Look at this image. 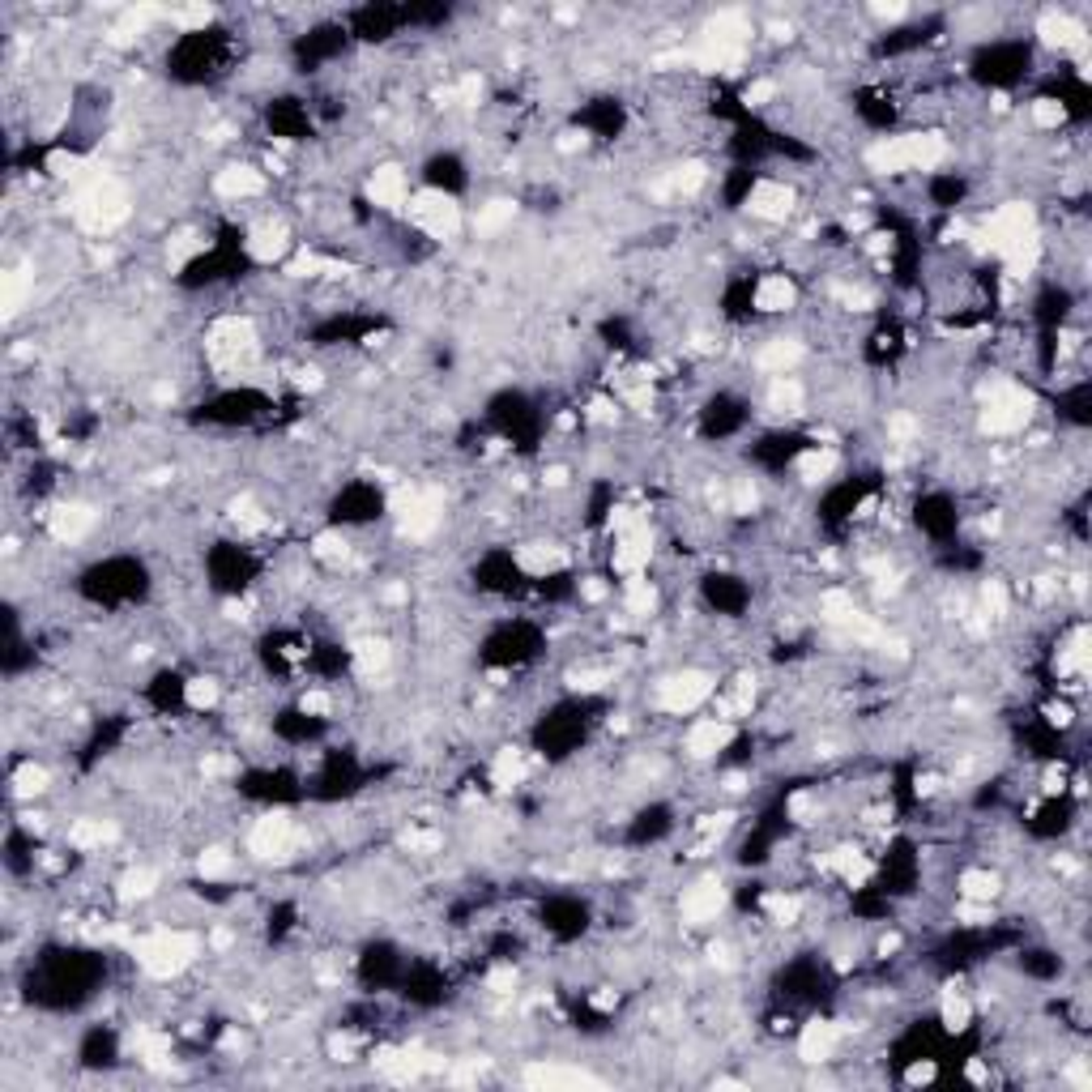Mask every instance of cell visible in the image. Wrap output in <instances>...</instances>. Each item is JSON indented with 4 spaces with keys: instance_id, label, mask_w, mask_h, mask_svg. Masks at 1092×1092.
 <instances>
[{
    "instance_id": "50",
    "label": "cell",
    "mask_w": 1092,
    "mask_h": 1092,
    "mask_svg": "<svg viewBox=\"0 0 1092 1092\" xmlns=\"http://www.w3.org/2000/svg\"><path fill=\"white\" fill-rule=\"evenodd\" d=\"M453 95H456V103H465V107H474L482 98V78L478 73H465L461 81L453 86Z\"/></svg>"
},
{
    "instance_id": "32",
    "label": "cell",
    "mask_w": 1092,
    "mask_h": 1092,
    "mask_svg": "<svg viewBox=\"0 0 1092 1092\" xmlns=\"http://www.w3.org/2000/svg\"><path fill=\"white\" fill-rule=\"evenodd\" d=\"M939 1020H943L947 1032H964L973 1024V1003L964 994H956V990H947L943 1003H939Z\"/></svg>"
},
{
    "instance_id": "26",
    "label": "cell",
    "mask_w": 1092,
    "mask_h": 1092,
    "mask_svg": "<svg viewBox=\"0 0 1092 1092\" xmlns=\"http://www.w3.org/2000/svg\"><path fill=\"white\" fill-rule=\"evenodd\" d=\"M802 405H807V388H802L794 376H773V385H768V410L802 414Z\"/></svg>"
},
{
    "instance_id": "30",
    "label": "cell",
    "mask_w": 1092,
    "mask_h": 1092,
    "mask_svg": "<svg viewBox=\"0 0 1092 1092\" xmlns=\"http://www.w3.org/2000/svg\"><path fill=\"white\" fill-rule=\"evenodd\" d=\"M653 606H657V589L649 585L645 577H628L623 581V611L628 615H653Z\"/></svg>"
},
{
    "instance_id": "55",
    "label": "cell",
    "mask_w": 1092,
    "mask_h": 1092,
    "mask_svg": "<svg viewBox=\"0 0 1092 1092\" xmlns=\"http://www.w3.org/2000/svg\"><path fill=\"white\" fill-rule=\"evenodd\" d=\"M487 990H491V994H512V990H516V973H512V969H495V973L487 977Z\"/></svg>"
},
{
    "instance_id": "53",
    "label": "cell",
    "mask_w": 1092,
    "mask_h": 1092,
    "mask_svg": "<svg viewBox=\"0 0 1092 1092\" xmlns=\"http://www.w3.org/2000/svg\"><path fill=\"white\" fill-rule=\"evenodd\" d=\"M299 708L308 717H329V708H333V700H329V691H303Z\"/></svg>"
},
{
    "instance_id": "56",
    "label": "cell",
    "mask_w": 1092,
    "mask_h": 1092,
    "mask_svg": "<svg viewBox=\"0 0 1092 1092\" xmlns=\"http://www.w3.org/2000/svg\"><path fill=\"white\" fill-rule=\"evenodd\" d=\"M402 845H405L410 853H419V850H436L439 836H436V832H405V836H402Z\"/></svg>"
},
{
    "instance_id": "18",
    "label": "cell",
    "mask_w": 1092,
    "mask_h": 1092,
    "mask_svg": "<svg viewBox=\"0 0 1092 1092\" xmlns=\"http://www.w3.org/2000/svg\"><path fill=\"white\" fill-rule=\"evenodd\" d=\"M1041 39H1046L1049 47H1058V52H1083V47H1088V30L1058 9H1049L1046 18H1041Z\"/></svg>"
},
{
    "instance_id": "20",
    "label": "cell",
    "mask_w": 1092,
    "mask_h": 1092,
    "mask_svg": "<svg viewBox=\"0 0 1092 1092\" xmlns=\"http://www.w3.org/2000/svg\"><path fill=\"white\" fill-rule=\"evenodd\" d=\"M214 188H218V197H231V201L260 197V192H265V175H260L257 167L235 163V167H223V171H218Z\"/></svg>"
},
{
    "instance_id": "3",
    "label": "cell",
    "mask_w": 1092,
    "mask_h": 1092,
    "mask_svg": "<svg viewBox=\"0 0 1092 1092\" xmlns=\"http://www.w3.org/2000/svg\"><path fill=\"white\" fill-rule=\"evenodd\" d=\"M206 354H209V363L223 371L248 367V363L257 359V329H252V320H243V316L218 320L206 337Z\"/></svg>"
},
{
    "instance_id": "60",
    "label": "cell",
    "mask_w": 1092,
    "mask_h": 1092,
    "mask_svg": "<svg viewBox=\"0 0 1092 1092\" xmlns=\"http://www.w3.org/2000/svg\"><path fill=\"white\" fill-rule=\"evenodd\" d=\"M585 598H594V602H602V598H606V585H602V581H585Z\"/></svg>"
},
{
    "instance_id": "35",
    "label": "cell",
    "mask_w": 1092,
    "mask_h": 1092,
    "mask_svg": "<svg viewBox=\"0 0 1092 1092\" xmlns=\"http://www.w3.org/2000/svg\"><path fill=\"white\" fill-rule=\"evenodd\" d=\"M385 666H388V645H385V640H359V645H354V671H359V674H367V679H371V674H380Z\"/></svg>"
},
{
    "instance_id": "40",
    "label": "cell",
    "mask_w": 1092,
    "mask_h": 1092,
    "mask_svg": "<svg viewBox=\"0 0 1092 1092\" xmlns=\"http://www.w3.org/2000/svg\"><path fill=\"white\" fill-rule=\"evenodd\" d=\"M312 555L325 564H342L346 555H350V542H346L342 533H316V538H312Z\"/></svg>"
},
{
    "instance_id": "37",
    "label": "cell",
    "mask_w": 1092,
    "mask_h": 1092,
    "mask_svg": "<svg viewBox=\"0 0 1092 1092\" xmlns=\"http://www.w3.org/2000/svg\"><path fill=\"white\" fill-rule=\"evenodd\" d=\"M184 705H188L192 713H209V708L218 705V683L214 679H188L184 683Z\"/></svg>"
},
{
    "instance_id": "10",
    "label": "cell",
    "mask_w": 1092,
    "mask_h": 1092,
    "mask_svg": "<svg viewBox=\"0 0 1092 1092\" xmlns=\"http://www.w3.org/2000/svg\"><path fill=\"white\" fill-rule=\"evenodd\" d=\"M725 884L722 879H700V884H691L688 892H683V922H691V926H705V922H713L717 913L725 909Z\"/></svg>"
},
{
    "instance_id": "43",
    "label": "cell",
    "mask_w": 1092,
    "mask_h": 1092,
    "mask_svg": "<svg viewBox=\"0 0 1092 1092\" xmlns=\"http://www.w3.org/2000/svg\"><path fill=\"white\" fill-rule=\"evenodd\" d=\"M231 516L243 525V529H265V525H269V516L260 512L252 495H240V499H235V504H231Z\"/></svg>"
},
{
    "instance_id": "8",
    "label": "cell",
    "mask_w": 1092,
    "mask_h": 1092,
    "mask_svg": "<svg viewBox=\"0 0 1092 1092\" xmlns=\"http://www.w3.org/2000/svg\"><path fill=\"white\" fill-rule=\"evenodd\" d=\"M708 696H713V674L705 671H679L657 683V705L666 713H696Z\"/></svg>"
},
{
    "instance_id": "46",
    "label": "cell",
    "mask_w": 1092,
    "mask_h": 1092,
    "mask_svg": "<svg viewBox=\"0 0 1092 1092\" xmlns=\"http://www.w3.org/2000/svg\"><path fill=\"white\" fill-rule=\"evenodd\" d=\"M981 615L986 619H1003L1007 615V589L998 581H986V589H981Z\"/></svg>"
},
{
    "instance_id": "17",
    "label": "cell",
    "mask_w": 1092,
    "mask_h": 1092,
    "mask_svg": "<svg viewBox=\"0 0 1092 1092\" xmlns=\"http://www.w3.org/2000/svg\"><path fill=\"white\" fill-rule=\"evenodd\" d=\"M747 35H751V22L743 18L739 9H722V13H717V18L705 27V44H708V47H725V52H743Z\"/></svg>"
},
{
    "instance_id": "13",
    "label": "cell",
    "mask_w": 1092,
    "mask_h": 1092,
    "mask_svg": "<svg viewBox=\"0 0 1092 1092\" xmlns=\"http://www.w3.org/2000/svg\"><path fill=\"white\" fill-rule=\"evenodd\" d=\"M747 209L756 218H764V223H785L794 209V188H785V184H777V180H760L756 188L747 192Z\"/></svg>"
},
{
    "instance_id": "28",
    "label": "cell",
    "mask_w": 1092,
    "mask_h": 1092,
    "mask_svg": "<svg viewBox=\"0 0 1092 1092\" xmlns=\"http://www.w3.org/2000/svg\"><path fill=\"white\" fill-rule=\"evenodd\" d=\"M512 218H516L512 201H487V206L478 209V218H474V231H478V235H499V231L512 226Z\"/></svg>"
},
{
    "instance_id": "58",
    "label": "cell",
    "mask_w": 1092,
    "mask_h": 1092,
    "mask_svg": "<svg viewBox=\"0 0 1092 1092\" xmlns=\"http://www.w3.org/2000/svg\"><path fill=\"white\" fill-rule=\"evenodd\" d=\"M870 13H875V18H887V22H896V18H904V5H901V0H892V5H875V9H870Z\"/></svg>"
},
{
    "instance_id": "7",
    "label": "cell",
    "mask_w": 1092,
    "mask_h": 1092,
    "mask_svg": "<svg viewBox=\"0 0 1092 1092\" xmlns=\"http://www.w3.org/2000/svg\"><path fill=\"white\" fill-rule=\"evenodd\" d=\"M295 845H299V832H295V819L286 815V811L260 815L248 832V850L257 853L260 862H286L295 853Z\"/></svg>"
},
{
    "instance_id": "33",
    "label": "cell",
    "mask_w": 1092,
    "mask_h": 1092,
    "mask_svg": "<svg viewBox=\"0 0 1092 1092\" xmlns=\"http://www.w3.org/2000/svg\"><path fill=\"white\" fill-rule=\"evenodd\" d=\"M960 896L964 901H994L998 896V875L994 870H964L960 875Z\"/></svg>"
},
{
    "instance_id": "54",
    "label": "cell",
    "mask_w": 1092,
    "mask_h": 1092,
    "mask_svg": "<svg viewBox=\"0 0 1092 1092\" xmlns=\"http://www.w3.org/2000/svg\"><path fill=\"white\" fill-rule=\"evenodd\" d=\"M743 98H747L751 107H764V103H773V98H777V81H751V86L743 90Z\"/></svg>"
},
{
    "instance_id": "38",
    "label": "cell",
    "mask_w": 1092,
    "mask_h": 1092,
    "mask_svg": "<svg viewBox=\"0 0 1092 1092\" xmlns=\"http://www.w3.org/2000/svg\"><path fill=\"white\" fill-rule=\"evenodd\" d=\"M764 909H768V918H773L777 926H794L798 913H802V901H798V896H785V892H768Z\"/></svg>"
},
{
    "instance_id": "5",
    "label": "cell",
    "mask_w": 1092,
    "mask_h": 1092,
    "mask_svg": "<svg viewBox=\"0 0 1092 1092\" xmlns=\"http://www.w3.org/2000/svg\"><path fill=\"white\" fill-rule=\"evenodd\" d=\"M393 512L405 538H431L444 521V495L431 487H410L393 499Z\"/></svg>"
},
{
    "instance_id": "15",
    "label": "cell",
    "mask_w": 1092,
    "mask_h": 1092,
    "mask_svg": "<svg viewBox=\"0 0 1092 1092\" xmlns=\"http://www.w3.org/2000/svg\"><path fill=\"white\" fill-rule=\"evenodd\" d=\"M516 568L538 577V581H546V577L568 568V551H564V546H551V542H529V546L516 551Z\"/></svg>"
},
{
    "instance_id": "59",
    "label": "cell",
    "mask_w": 1092,
    "mask_h": 1092,
    "mask_svg": "<svg viewBox=\"0 0 1092 1092\" xmlns=\"http://www.w3.org/2000/svg\"><path fill=\"white\" fill-rule=\"evenodd\" d=\"M1049 722H1054V725H1071V708H1066V705H1049Z\"/></svg>"
},
{
    "instance_id": "27",
    "label": "cell",
    "mask_w": 1092,
    "mask_h": 1092,
    "mask_svg": "<svg viewBox=\"0 0 1092 1092\" xmlns=\"http://www.w3.org/2000/svg\"><path fill=\"white\" fill-rule=\"evenodd\" d=\"M69 841L78 845V850H103V845L116 841V824L112 819H78V824L69 828Z\"/></svg>"
},
{
    "instance_id": "12",
    "label": "cell",
    "mask_w": 1092,
    "mask_h": 1092,
    "mask_svg": "<svg viewBox=\"0 0 1092 1092\" xmlns=\"http://www.w3.org/2000/svg\"><path fill=\"white\" fill-rule=\"evenodd\" d=\"M734 739V725L725 722V717H705V722H696L688 730V756L691 760H713L722 756L725 747H730Z\"/></svg>"
},
{
    "instance_id": "39",
    "label": "cell",
    "mask_w": 1092,
    "mask_h": 1092,
    "mask_svg": "<svg viewBox=\"0 0 1092 1092\" xmlns=\"http://www.w3.org/2000/svg\"><path fill=\"white\" fill-rule=\"evenodd\" d=\"M27 291H30V274L27 269H9L5 274V316H18L22 303H27Z\"/></svg>"
},
{
    "instance_id": "34",
    "label": "cell",
    "mask_w": 1092,
    "mask_h": 1092,
    "mask_svg": "<svg viewBox=\"0 0 1092 1092\" xmlns=\"http://www.w3.org/2000/svg\"><path fill=\"white\" fill-rule=\"evenodd\" d=\"M154 887H158V875L150 867H133L129 875L120 879V901L124 904H133V901H146V896H154Z\"/></svg>"
},
{
    "instance_id": "24",
    "label": "cell",
    "mask_w": 1092,
    "mask_h": 1092,
    "mask_svg": "<svg viewBox=\"0 0 1092 1092\" xmlns=\"http://www.w3.org/2000/svg\"><path fill=\"white\" fill-rule=\"evenodd\" d=\"M824 870H832V875H841L845 884H853V887H862L870 879V858L867 853H858V850H832L824 858Z\"/></svg>"
},
{
    "instance_id": "51",
    "label": "cell",
    "mask_w": 1092,
    "mask_h": 1092,
    "mask_svg": "<svg viewBox=\"0 0 1092 1092\" xmlns=\"http://www.w3.org/2000/svg\"><path fill=\"white\" fill-rule=\"evenodd\" d=\"M730 504H734V512H756V504H760L756 487H751L747 478H743V482H734V491H730Z\"/></svg>"
},
{
    "instance_id": "61",
    "label": "cell",
    "mask_w": 1092,
    "mask_h": 1092,
    "mask_svg": "<svg viewBox=\"0 0 1092 1092\" xmlns=\"http://www.w3.org/2000/svg\"><path fill=\"white\" fill-rule=\"evenodd\" d=\"M546 482H551V487H564V482H568V470H564V465H555V470H546Z\"/></svg>"
},
{
    "instance_id": "25",
    "label": "cell",
    "mask_w": 1092,
    "mask_h": 1092,
    "mask_svg": "<svg viewBox=\"0 0 1092 1092\" xmlns=\"http://www.w3.org/2000/svg\"><path fill=\"white\" fill-rule=\"evenodd\" d=\"M794 299H798V291H794V282L785 274H768L764 282L756 286V308L760 312H790Z\"/></svg>"
},
{
    "instance_id": "1",
    "label": "cell",
    "mask_w": 1092,
    "mask_h": 1092,
    "mask_svg": "<svg viewBox=\"0 0 1092 1092\" xmlns=\"http://www.w3.org/2000/svg\"><path fill=\"white\" fill-rule=\"evenodd\" d=\"M197 935H188V930H154V935H141L133 943V960L150 977H180L197 960Z\"/></svg>"
},
{
    "instance_id": "4",
    "label": "cell",
    "mask_w": 1092,
    "mask_h": 1092,
    "mask_svg": "<svg viewBox=\"0 0 1092 1092\" xmlns=\"http://www.w3.org/2000/svg\"><path fill=\"white\" fill-rule=\"evenodd\" d=\"M405 214H410V223L419 226L427 240H453V235L461 231V206H456L453 192H444V188L410 192Z\"/></svg>"
},
{
    "instance_id": "41",
    "label": "cell",
    "mask_w": 1092,
    "mask_h": 1092,
    "mask_svg": "<svg viewBox=\"0 0 1092 1092\" xmlns=\"http://www.w3.org/2000/svg\"><path fill=\"white\" fill-rule=\"evenodd\" d=\"M13 790H18V798H35V794H44L47 790V768L22 764L18 773H13Z\"/></svg>"
},
{
    "instance_id": "36",
    "label": "cell",
    "mask_w": 1092,
    "mask_h": 1092,
    "mask_svg": "<svg viewBox=\"0 0 1092 1092\" xmlns=\"http://www.w3.org/2000/svg\"><path fill=\"white\" fill-rule=\"evenodd\" d=\"M832 470H836V453H832V448H807V453L798 456V474H802L807 482H824Z\"/></svg>"
},
{
    "instance_id": "31",
    "label": "cell",
    "mask_w": 1092,
    "mask_h": 1092,
    "mask_svg": "<svg viewBox=\"0 0 1092 1092\" xmlns=\"http://www.w3.org/2000/svg\"><path fill=\"white\" fill-rule=\"evenodd\" d=\"M525 1080L529 1083H546V1088H577V1083H598L594 1075H585V1071H568V1066H529L525 1071Z\"/></svg>"
},
{
    "instance_id": "6",
    "label": "cell",
    "mask_w": 1092,
    "mask_h": 1092,
    "mask_svg": "<svg viewBox=\"0 0 1092 1092\" xmlns=\"http://www.w3.org/2000/svg\"><path fill=\"white\" fill-rule=\"evenodd\" d=\"M1029 419H1032V397L1015 385H998L994 393L986 397V410H981V427H986L990 436H1011V431H1020Z\"/></svg>"
},
{
    "instance_id": "47",
    "label": "cell",
    "mask_w": 1092,
    "mask_h": 1092,
    "mask_svg": "<svg viewBox=\"0 0 1092 1092\" xmlns=\"http://www.w3.org/2000/svg\"><path fill=\"white\" fill-rule=\"evenodd\" d=\"M939 1071H935V1058H909V1066H904V1083L909 1088H926V1083H935Z\"/></svg>"
},
{
    "instance_id": "14",
    "label": "cell",
    "mask_w": 1092,
    "mask_h": 1092,
    "mask_svg": "<svg viewBox=\"0 0 1092 1092\" xmlns=\"http://www.w3.org/2000/svg\"><path fill=\"white\" fill-rule=\"evenodd\" d=\"M836 1046H841V1024H832V1020L802 1024V1032H798V1058H802V1063H828V1058L836 1054Z\"/></svg>"
},
{
    "instance_id": "22",
    "label": "cell",
    "mask_w": 1092,
    "mask_h": 1092,
    "mask_svg": "<svg viewBox=\"0 0 1092 1092\" xmlns=\"http://www.w3.org/2000/svg\"><path fill=\"white\" fill-rule=\"evenodd\" d=\"M798 359H802V346L794 342V337H773V342L760 346L756 367H760V371H773V376H790Z\"/></svg>"
},
{
    "instance_id": "2",
    "label": "cell",
    "mask_w": 1092,
    "mask_h": 1092,
    "mask_svg": "<svg viewBox=\"0 0 1092 1092\" xmlns=\"http://www.w3.org/2000/svg\"><path fill=\"white\" fill-rule=\"evenodd\" d=\"M73 218H78L86 231H116V226L129 218V192L120 188L107 175H95L90 184H81L69 201Z\"/></svg>"
},
{
    "instance_id": "57",
    "label": "cell",
    "mask_w": 1092,
    "mask_h": 1092,
    "mask_svg": "<svg viewBox=\"0 0 1092 1092\" xmlns=\"http://www.w3.org/2000/svg\"><path fill=\"white\" fill-rule=\"evenodd\" d=\"M589 422H615V405L611 402H594V405H589Z\"/></svg>"
},
{
    "instance_id": "21",
    "label": "cell",
    "mask_w": 1092,
    "mask_h": 1092,
    "mask_svg": "<svg viewBox=\"0 0 1092 1092\" xmlns=\"http://www.w3.org/2000/svg\"><path fill=\"white\" fill-rule=\"evenodd\" d=\"M904 146H909V171H935L947 158V141L939 133H904Z\"/></svg>"
},
{
    "instance_id": "49",
    "label": "cell",
    "mask_w": 1092,
    "mask_h": 1092,
    "mask_svg": "<svg viewBox=\"0 0 1092 1092\" xmlns=\"http://www.w3.org/2000/svg\"><path fill=\"white\" fill-rule=\"evenodd\" d=\"M705 180H708L705 167H700V163H688V167H679V175H674V188L688 192V197H691V192L705 188Z\"/></svg>"
},
{
    "instance_id": "11",
    "label": "cell",
    "mask_w": 1092,
    "mask_h": 1092,
    "mask_svg": "<svg viewBox=\"0 0 1092 1092\" xmlns=\"http://www.w3.org/2000/svg\"><path fill=\"white\" fill-rule=\"evenodd\" d=\"M367 197H371V206H380V209H405V201H410V180H405V171L397 163H385L371 171Z\"/></svg>"
},
{
    "instance_id": "42",
    "label": "cell",
    "mask_w": 1092,
    "mask_h": 1092,
    "mask_svg": "<svg viewBox=\"0 0 1092 1092\" xmlns=\"http://www.w3.org/2000/svg\"><path fill=\"white\" fill-rule=\"evenodd\" d=\"M201 875L206 879H223V875H231V867H235V858H231V850H223V845H214V850H206L201 853Z\"/></svg>"
},
{
    "instance_id": "9",
    "label": "cell",
    "mask_w": 1092,
    "mask_h": 1092,
    "mask_svg": "<svg viewBox=\"0 0 1092 1092\" xmlns=\"http://www.w3.org/2000/svg\"><path fill=\"white\" fill-rule=\"evenodd\" d=\"M649 555H653V533H649L645 521L628 525V529H615V572H623V577H640V568L649 564Z\"/></svg>"
},
{
    "instance_id": "16",
    "label": "cell",
    "mask_w": 1092,
    "mask_h": 1092,
    "mask_svg": "<svg viewBox=\"0 0 1092 1092\" xmlns=\"http://www.w3.org/2000/svg\"><path fill=\"white\" fill-rule=\"evenodd\" d=\"M243 248H248V257L257 260V265H274V260H282L286 248H291V231H286L282 223H260V226H252Z\"/></svg>"
},
{
    "instance_id": "48",
    "label": "cell",
    "mask_w": 1092,
    "mask_h": 1092,
    "mask_svg": "<svg viewBox=\"0 0 1092 1092\" xmlns=\"http://www.w3.org/2000/svg\"><path fill=\"white\" fill-rule=\"evenodd\" d=\"M785 811H790V819H798V824H815V815H819V807H815V794H794L790 802H785Z\"/></svg>"
},
{
    "instance_id": "19",
    "label": "cell",
    "mask_w": 1092,
    "mask_h": 1092,
    "mask_svg": "<svg viewBox=\"0 0 1092 1092\" xmlns=\"http://www.w3.org/2000/svg\"><path fill=\"white\" fill-rule=\"evenodd\" d=\"M95 508L90 504H61L52 516H47V529H52L56 542H81L90 533V525H95Z\"/></svg>"
},
{
    "instance_id": "29",
    "label": "cell",
    "mask_w": 1092,
    "mask_h": 1092,
    "mask_svg": "<svg viewBox=\"0 0 1092 1092\" xmlns=\"http://www.w3.org/2000/svg\"><path fill=\"white\" fill-rule=\"evenodd\" d=\"M491 781L499 785V790H512V785L525 781V756L516 747H504L495 756V764H491Z\"/></svg>"
},
{
    "instance_id": "52",
    "label": "cell",
    "mask_w": 1092,
    "mask_h": 1092,
    "mask_svg": "<svg viewBox=\"0 0 1092 1092\" xmlns=\"http://www.w3.org/2000/svg\"><path fill=\"white\" fill-rule=\"evenodd\" d=\"M47 171L61 175V180H64V175H78V171H81V158L69 154V150H56V154L47 158Z\"/></svg>"
},
{
    "instance_id": "44",
    "label": "cell",
    "mask_w": 1092,
    "mask_h": 1092,
    "mask_svg": "<svg viewBox=\"0 0 1092 1092\" xmlns=\"http://www.w3.org/2000/svg\"><path fill=\"white\" fill-rule=\"evenodd\" d=\"M209 18H214L209 5H180V9H171V22L180 30H201V27H209Z\"/></svg>"
},
{
    "instance_id": "23",
    "label": "cell",
    "mask_w": 1092,
    "mask_h": 1092,
    "mask_svg": "<svg viewBox=\"0 0 1092 1092\" xmlns=\"http://www.w3.org/2000/svg\"><path fill=\"white\" fill-rule=\"evenodd\" d=\"M867 167L879 175H901L909 171V146H904V137H884L875 141V146L867 150Z\"/></svg>"
},
{
    "instance_id": "45",
    "label": "cell",
    "mask_w": 1092,
    "mask_h": 1092,
    "mask_svg": "<svg viewBox=\"0 0 1092 1092\" xmlns=\"http://www.w3.org/2000/svg\"><path fill=\"white\" fill-rule=\"evenodd\" d=\"M1066 120V107L1058 103V98H1037L1032 103V124L1037 129H1058V124Z\"/></svg>"
}]
</instances>
